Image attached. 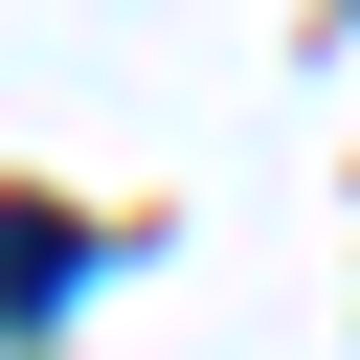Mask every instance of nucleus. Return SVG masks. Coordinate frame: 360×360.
<instances>
[{
  "instance_id": "1",
  "label": "nucleus",
  "mask_w": 360,
  "mask_h": 360,
  "mask_svg": "<svg viewBox=\"0 0 360 360\" xmlns=\"http://www.w3.org/2000/svg\"><path fill=\"white\" fill-rule=\"evenodd\" d=\"M68 292H90V225H68V202H0V338L68 315Z\"/></svg>"
}]
</instances>
